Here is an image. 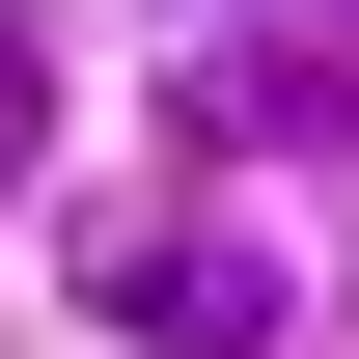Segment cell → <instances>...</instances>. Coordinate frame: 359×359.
Listing matches in <instances>:
<instances>
[{
    "instance_id": "7a4b0ae2",
    "label": "cell",
    "mask_w": 359,
    "mask_h": 359,
    "mask_svg": "<svg viewBox=\"0 0 359 359\" xmlns=\"http://www.w3.org/2000/svg\"><path fill=\"white\" fill-rule=\"evenodd\" d=\"M194 138L304 166V138H359V55H194Z\"/></svg>"
},
{
    "instance_id": "6da1fadb",
    "label": "cell",
    "mask_w": 359,
    "mask_h": 359,
    "mask_svg": "<svg viewBox=\"0 0 359 359\" xmlns=\"http://www.w3.org/2000/svg\"><path fill=\"white\" fill-rule=\"evenodd\" d=\"M83 276H111L166 359H276V249H249V222H138V249H83Z\"/></svg>"
},
{
    "instance_id": "3957f363",
    "label": "cell",
    "mask_w": 359,
    "mask_h": 359,
    "mask_svg": "<svg viewBox=\"0 0 359 359\" xmlns=\"http://www.w3.org/2000/svg\"><path fill=\"white\" fill-rule=\"evenodd\" d=\"M28 166H55V28L0 0V194H28Z\"/></svg>"
}]
</instances>
